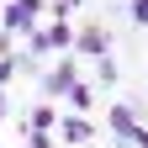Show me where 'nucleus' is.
Here are the masks:
<instances>
[{
  "instance_id": "obj_11",
  "label": "nucleus",
  "mask_w": 148,
  "mask_h": 148,
  "mask_svg": "<svg viewBox=\"0 0 148 148\" xmlns=\"http://www.w3.org/2000/svg\"><path fill=\"white\" fill-rule=\"evenodd\" d=\"M132 21H138V27H148V0H132Z\"/></svg>"
},
{
  "instance_id": "obj_2",
  "label": "nucleus",
  "mask_w": 148,
  "mask_h": 148,
  "mask_svg": "<svg viewBox=\"0 0 148 148\" xmlns=\"http://www.w3.org/2000/svg\"><path fill=\"white\" fill-rule=\"evenodd\" d=\"M106 48H111V37H106V27H79L74 32V58H106Z\"/></svg>"
},
{
  "instance_id": "obj_8",
  "label": "nucleus",
  "mask_w": 148,
  "mask_h": 148,
  "mask_svg": "<svg viewBox=\"0 0 148 148\" xmlns=\"http://www.w3.org/2000/svg\"><path fill=\"white\" fill-rule=\"evenodd\" d=\"M64 138H69V143H90V138H95V127H90L85 116H74V111H69V122H64Z\"/></svg>"
},
{
  "instance_id": "obj_7",
  "label": "nucleus",
  "mask_w": 148,
  "mask_h": 148,
  "mask_svg": "<svg viewBox=\"0 0 148 148\" xmlns=\"http://www.w3.org/2000/svg\"><path fill=\"white\" fill-rule=\"evenodd\" d=\"M53 122H58V111H53V101H42V106H32V116H27V127H32V132H48Z\"/></svg>"
},
{
  "instance_id": "obj_3",
  "label": "nucleus",
  "mask_w": 148,
  "mask_h": 148,
  "mask_svg": "<svg viewBox=\"0 0 148 148\" xmlns=\"http://www.w3.org/2000/svg\"><path fill=\"white\" fill-rule=\"evenodd\" d=\"M74 79H79V58L69 53V58H58V64H53V74L42 79V95H64V90H69Z\"/></svg>"
},
{
  "instance_id": "obj_5",
  "label": "nucleus",
  "mask_w": 148,
  "mask_h": 148,
  "mask_svg": "<svg viewBox=\"0 0 148 148\" xmlns=\"http://www.w3.org/2000/svg\"><path fill=\"white\" fill-rule=\"evenodd\" d=\"M138 127H143V122H138V111L127 106V101L111 106V132H116V143H132V138H138Z\"/></svg>"
},
{
  "instance_id": "obj_1",
  "label": "nucleus",
  "mask_w": 148,
  "mask_h": 148,
  "mask_svg": "<svg viewBox=\"0 0 148 148\" xmlns=\"http://www.w3.org/2000/svg\"><path fill=\"white\" fill-rule=\"evenodd\" d=\"M58 48H74V27H69V21H58V16H53L48 27H32V32H27V53H32V58L58 53Z\"/></svg>"
},
{
  "instance_id": "obj_10",
  "label": "nucleus",
  "mask_w": 148,
  "mask_h": 148,
  "mask_svg": "<svg viewBox=\"0 0 148 148\" xmlns=\"http://www.w3.org/2000/svg\"><path fill=\"white\" fill-rule=\"evenodd\" d=\"M11 79H16V53H11V58H0V90H5Z\"/></svg>"
},
{
  "instance_id": "obj_13",
  "label": "nucleus",
  "mask_w": 148,
  "mask_h": 148,
  "mask_svg": "<svg viewBox=\"0 0 148 148\" xmlns=\"http://www.w3.org/2000/svg\"><path fill=\"white\" fill-rule=\"evenodd\" d=\"M132 148H148V132H143V127H138V138H132Z\"/></svg>"
},
{
  "instance_id": "obj_6",
  "label": "nucleus",
  "mask_w": 148,
  "mask_h": 148,
  "mask_svg": "<svg viewBox=\"0 0 148 148\" xmlns=\"http://www.w3.org/2000/svg\"><path fill=\"white\" fill-rule=\"evenodd\" d=\"M64 95H69V106H74V116H85V111L95 106V95H90V85H85V79H74V85L64 90Z\"/></svg>"
},
{
  "instance_id": "obj_12",
  "label": "nucleus",
  "mask_w": 148,
  "mask_h": 148,
  "mask_svg": "<svg viewBox=\"0 0 148 148\" xmlns=\"http://www.w3.org/2000/svg\"><path fill=\"white\" fill-rule=\"evenodd\" d=\"M32 148H53V138L48 132H32Z\"/></svg>"
},
{
  "instance_id": "obj_14",
  "label": "nucleus",
  "mask_w": 148,
  "mask_h": 148,
  "mask_svg": "<svg viewBox=\"0 0 148 148\" xmlns=\"http://www.w3.org/2000/svg\"><path fill=\"white\" fill-rule=\"evenodd\" d=\"M5 111H11V95H5V90H0V116H5Z\"/></svg>"
},
{
  "instance_id": "obj_4",
  "label": "nucleus",
  "mask_w": 148,
  "mask_h": 148,
  "mask_svg": "<svg viewBox=\"0 0 148 148\" xmlns=\"http://www.w3.org/2000/svg\"><path fill=\"white\" fill-rule=\"evenodd\" d=\"M37 16H42V0H11V11H5V32H32Z\"/></svg>"
},
{
  "instance_id": "obj_9",
  "label": "nucleus",
  "mask_w": 148,
  "mask_h": 148,
  "mask_svg": "<svg viewBox=\"0 0 148 148\" xmlns=\"http://www.w3.org/2000/svg\"><path fill=\"white\" fill-rule=\"evenodd\" d=\"M116 74H122V69H116L111 53H106V58H95V79H101V85H116Z\"/></svg>"
}]
</instances>
